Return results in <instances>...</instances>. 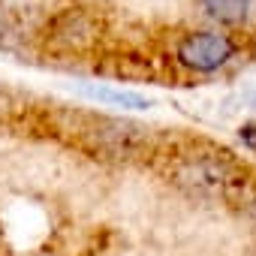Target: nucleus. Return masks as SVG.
<instances>
[{
    "label": "nucleus",
    "instance_id": "f257e3e1",
    "mask_svg": "<svg viewBox=\"0 0 256 256\" xmlns=\"http://www.w3.org/2000/svg\"><path fill=\"white\" fill-rule=\"evenodd\" d=\"M172 238L184 256H247L241 229L217 214H199L184 220L172 232Z\"/></svg>",
    "mask_w": 256,
    "mask_h": 256
},
{
    "label": "nucleus",
    "instance_id": "f03ea898",
    "mask_svg": "<svg viewBox=\"0 0 256 256\" xmlns=\"http://www.w3.org/2000/svg\"><path fill=\"white\" fill-rule=\"evenodd\" d=\"M172 178L190 196L217 199V196H226L238 184V166L229 160V154L199 151V154H184L175 163Z\"/></svg>",
    "mask_w": 256,
    "mask_h": 256
},
{
    "label": "nucleus",
    "instance_id": "7ed1b4c3",
    "mask_svg": "<svg viewBox=\"0 0 256 256\" xmlns=\"http://www.w3.org/2000/svg\"><path fill=\"white\" fill-rule=\"evenodd\" d=\"M238 54V42L223 30H187L175 42V60L199 76L220 72Z\"/></svg>",
    "mask_w": 256,
    "mask_h": 256
},
{
    "label": "nucleus",
    "instance_id": "20e7f679",
    "mask_svg": "<svg viewBox=\"0 0 256 256\" xmlns=\"http://www.w3.org/2000/svg\"><path fill=\"white\" fill-rule=\"evenodd\" d=\"M82 90L94 102H102V106H112V108H124V112L151 108V100L145 94H136V90H124V88H112V84H84Z\"/></svg>",
    "mask_w": 256,
    "mask_h": 256
},
{
    "label": "nucleus",
    "instance_id": "39448f33",
    "mask_svg": "<svg viewBox=\"0 0 256 256\" xmlns=\"http://www.w3.org/2000/svg\"><path fill=\"white\" fill-rule=\"evenodd\" d=\"M199 6L217 24H241L250 12V0H199Z\"/></svg>",
    "mask_w": 256,
    "mask_h": 256
},
{
    "label": "nucleus",
    "instance_id": "423d86ee",
    "mask_svg": "<svg viewBox=\"0 0 256 256\" xmlns=\"http://www.w3.org/2000/svg\"><path fill=\"white\" fill-rule=\"evenodd\" d=\"M241 142H244L247 148H253V151H256V126H253V124L241 126Z\"/></svg>",
    "mask_w": 256,
    "mask_h": 256
},
{
    "label": "nucleus",
    "instance_id": "0eeeda50",
    "mask_svg": "<svg viewBox=\"0 0 256 256\" xmlns=\"http://www.w3.org/2000/svg\"><path fill=\"white\" fill-rule=\"evenodd\" d=\"M250 217H253V223H256V199L250 202Z\"/></svg>",
    "mask_w": 256,
    "mask_h": 256
},
{
    "label": "nucleus",
    "instance_id": "6e6552de",
    "mask_svg": "<svg viewBox=\"0 0 256 256\" xmlns=\"http://www.w3.org/2000/svg\"><path fill=\"white\" fill-rule=\"evenodd\" d=\"M247 256H256V241H253V244L247 247Z\"/></svg>",
    "mask_w": 256,
    "mask_h": 256
},
{
    "label": "nucleus",
    "instance_id": "1a4fd4ad",
    "mask_svg": "<svg viewBox=\"0 0 256 256\" xmlns=\"http://www.w3.org/2000/svg\"><path fill=\"white\" fill-rule=\"evenodd\" d=\"M253 106H256V96H253Z\"/></svg>",
    "mask_w": 256,
    "mask_h": 256
}]
</instances>
